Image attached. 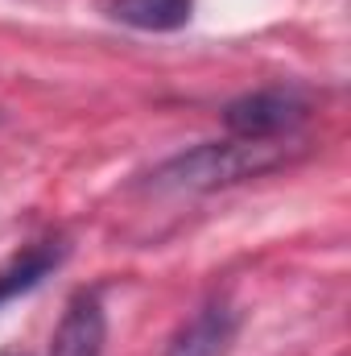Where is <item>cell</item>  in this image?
<instances>
[{"label": "cell", "instance_id": "cell-5", "mask_svg": "<svg viewBox=\"0 0 351 356\" xmlns=\"http://www.w3.org/2000/svg\"><path fill=\"white\" fill-rule=\"evenodd\" d=\"M67 253H71V245L62 236H46V241L25 245L21 253H12L0 266V307L21 298V294H29V290H37L54 269L67 261Z\"/></svg>", "mask_w": 351, "mask_h": 356}, {"label": "cell", "instance_id": "cell-1", "mask_svg": "<svg viewBox=\"0 0 351 356\" xmlns=\"http://www.w3.org/2000/svg\"><path fill=\"white\" fill-rule=\"evenodd\" d=\"M285 162H289L285 141H240V137L203 141V145H190L174 158H166L162 166H153L145 175V186L153 195H207L219 186L273 175Z\"/></svg>", "mask_w": 351, "mask_h": 356}, {"label": "cell", "instance_id": "cell-4", "mask_svg": "<svg viewBox=\"0 0 351 356\" xmlns=\"http://www.w3.org/2000/svg\"><path fill=\"white\" fill-rule=\"evenodd\" d=\"M103 344H108L103 302H99L95 290H79L67 302V315H62L46 356H103Z\"/></svg>", "mask_w": 351, "mask_h": 356}, {"label": "cell", "instance_id": "cell-3", "mask_svg": "<svg viewBox=\"0 0 351 356\" xmlns=\"http://www.w3.org/2000/svg\"><path fill=\"white\" fill-rule=\"evenodd\" d=\"M240 332V315L228 302H207L198 315H190L166 344V356H228Z\"/></svg>", "mask_w": 351, "mask_h": 356}, {"label": "cell", "instance_id": "cell-2", "mask_svg": "<svg viewBox=\"0 0 351 356\" xmlns=\"http://www.w3.org/2000/svg\"><path fill=\"white\" fill-rule=\"evenodd\" d=\"M306 120H310V99L298 88H261L223 108V124L240 141H285Z\"/></svg>", "mask_w": 351, "mask_h": 356}, {"label": "cell", "instance_id": "cell-6", "mask_svg": "<svg viewBox=\"0 0 351 356\" xmlns=\"http://www.w3.org/2000/svg\"><path fill=\"white\" fill-rule=\"evenodd\" d=\"M99 13L141 33H174L182 25H190L194 0H99Z\"/></svg>", "mask_w": 351, "mask_h": 356}]
</instances>
